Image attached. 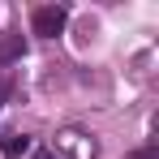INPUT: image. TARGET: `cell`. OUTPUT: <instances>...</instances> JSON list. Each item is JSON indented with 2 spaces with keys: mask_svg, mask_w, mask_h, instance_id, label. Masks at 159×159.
Segmentation results:
<instances>
[{
  "mask_svg": "<svg viewBox=\"0 0 159 159\" xmlns=\"http://www.w3.org/2000/svg\"><path fill=\"white\" fill-rule=\"evenodd\" d=\"M30 159H56V155H52V151H34Z\"/></svg>",
  "mask_w": 159,
  "mask_h": 159,
  "instance_id": "6",
  "label": "cell"
},
{
  "mask_svg": "<svg viewBox=\"0 0 159 159\" xmlns=\"http://www.w3.org/2000/svg\"><path fill=\"white\" fill-rule=\"evenodd\" d=\"M26 151H30L26 133H9V138H4V155H26Z\"/></svg>",
  "mask_w": 159,
  "mask_h": 159,
  "instance_id": "4",
  "label": "cell"
},
{
  "mask_svg": "<svg viewBox=\"0 0 159 159\" xmlns=\"http://www.w3.org/2000/svg\"><path fill=\"white\" fill-rule=\"evenodd\" d=\"M0 99H4V86H0Z\"/></svg>",
  "mask_w": 159,
  "mask_h": 159,
  "instance_id": "7",
  "label": "cell"
},
{
  "mask_svg": "<svg viewBox=\"0 0 159 159\" xmlns=\"http://www.w3.org/2000/svg\"><path fill=\"white\" fill-rule=\"evenodd\" d=\"M30 26H34V34H43V39H56V34H65V26H69V9L65 4H43V9H34Z\"/></svg>",
  "mask_w": 159,
  "mask_h": 159,
  "instance_id": "2",
  "label": "cell"
},
{
  "mask_svg": "<svg viewBox=\"0 0 159 159\" xmlns=\"http://www.w3.org/2000/svg\"><path fill=\"white\" fill-rule=\"evenodd\" d=\"M22 52H26V39H22V34H13V30H4V34H0V65L22 60Z\"/></svg>",
  "mask_w": 159,
  "mask_h": 159,
  "instance_id": "3",
  "label": "cell"
},
{
  "mask_svg": "<svg viewBox=\"0 0 159 159\" xmlns=\"http://www.w3.org/2000/svg\"><path fill=\"white\" fill-rule=\"evenodd\" d=\"M56 151H65L69 159H95V155H99V142H95V133L69 125V129L56 133Z\"/></svg>",
  "mask_w": 159,
  "mask_h": 159,
  "instance_id": "1",
  "label": "cell"
},
{
  "mask_svg": "<svg viewBox=\"0 0 159 159\" xmlns=\"http://www.w3.org/2000/svg\"><path fill=\"white\" fill-rule=\"evenodd\" d=\"M129 159H159V155H155V146H146V151H133Z\"/></svg>",
  "mask_w": 159,
  "mask_h": 159,
  "instance_id": "5",
  "label": "cell"
}]
</instances>
